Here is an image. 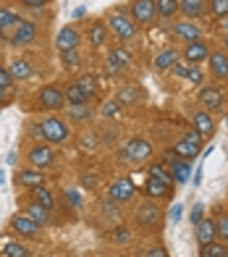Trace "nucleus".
I'll use <instances>...</instances> for the list:
<instances>
[{
  "mask_svg": "<svg viewBox=\"0 0 228 257\" xmlns=\"http://www.w3.org/2000/svg\"><path fill=\"white\" fill-rule=\"evenodd\" d=\"M189 218H191V223L197 226L199 220L204 218V207H202V205H194V207H191V213H189Z\"/></svg>",
  "mask_w": 228,
  "mask_h": 257,
  "instance_id": "nucleus-44",
  "label": "nucleus"
},
{
  "mask_svg": "<svg viewBox=\"0 0 228 257\" xmlns=\"http://www.w3.org/2000/svg\"><path fill=\"white\" fill-rule=\"evenodd\" d=\"M3 254L6 257H29V249L21 247L19 241H8L6 247H3Z\"/></svg>",
  "mask_w": 228,
  "mask_h": 257,
  "instance_id": "nucleus-34",
  "label": "nucleus"
},
{
  "mask_svg": "<svg viewBox=\"0 0 228 257\" xmlns=\"http://www.w3.org/2000/svg\"><path fill=\"white\" fill-rule=\"evenodd\" d=\"M170 71H173L176 76H184V79H186V76H189V71H191V66H186V63H178V61H176Z\"/></svg>",
  "mask_w": 228,
  "mask_h": 257,
  "instance_id": "nucleus-43",
  "label": "nucleus"
},
{
  "mask_svg": "<svg viewBox=\"0 0 228 257\" xmlns=\"http://www.w3.org/2000/svg\"><path fill=\"white\" fill-rule=\"evenodd\" d=\"M150 176L163 181V184H173V176H170V171H165V166H160V163H155V166H150Z\"/></svg>",
  "mask_w": 228,
  "mask_h": 257,
  "instance_id": "nucleus-32",
  "label": "nucleus"
},
{
  "mask_svg": "<svg viewBox=\"0 0 228 257\" xmlns=\"http://www.w3.org/2000/svg\"><path fill=\"white\" fill-rule=\"evenodd\" d=\"M118 110H121V105H118L116 100H110V102L102 105V115H116Z\"/></svg>",
  "mask_w": 228,
  "mask_h": 257,
  "instance_id": "nucleus-45",
  "label": "nucleus"
},
{
  "mask_svg": "<svg viewBox=\"0 0 228 257\" xmlns=\"http://www.w3.org/2000/svg\"><path fill=\"white\" fill-rule=\"evenodd\" d=\"M194 128H197V132H199L202 137H212L215 123H212V118H210V113L197 110V113H194Z\"/></svg>",
  "mask_w": 228,
  "mask_h": 257,
  "instance_id": "nucleus-22",
  "label": "nucleus"
},
{
  "mask_svg": "<svg viewBox=\"0 0 228 257\" xmlns=\"http://www.w3.org/2000/svg\"><path fill=\"white\" fill-rule=\"evenodd\" d=\"M79 42H82V37H79V32H76L74 27H66V29H61L58 40H55V45H58V50H61V53L76 50V48H79Z\"/></svg>",
  "mask_w": 228,
  "mask_h": 257,
  "instance_id": "nucleus-12",
  "label": "nucleus"
},
{
  "mask_svg": "<svg viewBox=\"0 0 228 257\" xmlns=\"http://www.w3.org/2000/svg\"><path fill=\"white\" fill-rule=\"evenodd\" d=\"M155 14L160 19H173L178 14V0H155Z\"/></svg>",
  "mask_w": 228,
  "mask_h": 257,
  "instance_id": "nucleus-25",
  "label": "nucleus"
},
{
  "mask_svg": "<svg viewBox=\"0 0 228 257\" xmlns=\"http://www.w3.org/2000/svg\"><path fill=\"white\" fill-rule=\"evenodd\" d=\"M181 213H184V210H181V205H176L173 210H170V220H173V223H176V220L181 218Z\"/></svg>",
  "mask_w": 228,
  "mask_h": 257,
  "instance_id": "nucleus-51",
  "label": "nucleus"
},
{
  "mask_svg": "<svg viewBox=\"0 0 228 257\" xmlns=\"http://www.w3.org/2000/svg\"><path fill=\"white\" fill-rule=\"evenodd\" d=\"M194 236H197L199 244H210V241H215V239H218V233H215V223H212L210 218H202L199 223L194 226Z\"/></svg>",
  "mask_w": 228,
  "mask_h": 257,
  "instance_id": "nucleus-17",
  "label": "nucleus"
},
{
  "mask_svg": "<svg viewBox=\"0 0 228 257\" xmlns=\"http://www.w3.org/2000/svg\"><path fill=\"white\" fill-rule=\"evenodd\" d=\"M34 202H40L42 207H53L55 205V200H53V194L48 192V189H45V186H37V192H34Z\"/></svg>",
  "mask_w": 228,
  "mask_h": 257,
  "instance_id": "nucleus-36",
  "label": "nucleus"
},
{
  "mask_svg": "<svg viewBox=\"0 0 228 257\" xmlns=\"http://www.w3.org/2000/svg\"><path fill=\"white\" fill-rule=\"evenodd\" d=\"M63 97L68 100V105H84V102L89 100L84 92H82V87H79V84H71V87H68Z\"/></svg>",
  "mask_w": 228,
  "mask_h": 257,
  "instance_id": "nucleus-30",
  "label": "nucleus"
},
{
  "mask_svg": "<svg viewBox=\"0 0 228 257\" xmlns=\"http://www.w3.org/2000/svg\"><path fill=\"white\" fill-rule=\"evenodd\" d=\"M108 29L116 34L118 40H131L134 34H136V24H134V19L126 16L123 11H116V14H110L108 16Z\"/></svg>",
  "mask_w": 228,
  "mask_h": 257,
  "instance_id": "nucleus-1",
  "label": "nucleus"
},
{
  "mask_svg": "<svg viewBox=\"0 0 228 257\" xmlns=\"http://www.w3.org/2000/svg\"><path fill=\"white\" fill-rule=\"evenodd\" d=\"M199 102H202V108L218 110L220 105H223V92L218 87H202L199 89Z\"/></svg>",
  "mask_w": 228,
  "mask_h": 257,
  "instance_id": "nucleus-13",
  "label": "nucleus"
},
{
  "mask_svg": "<svg viewBox=\"0 0 228 257\" xmlns=\"http://www.w3.org/2000/svg\"><path fill=\"white\" fill-rule=\"evenodd\" d=\"M24 6H29V8H40V6H45L48 0H21Z\"/></svg>",
  "mask_w": 228,
  "mask_h": 257,
  "instance_id": "nucleus-50",
  "label": "nucleus"
},
{
  "mask_svg": "<svg viewBox=\"0 0 228 257\" xmlns=\"http://www.w3.org/2000/svg\"><path fill=\"white\" fill-rule=\"evenodd\" d=\"M68 118L82 123V121H89V118H92V110L87 108V102H84V105H71V108H68Z\"/></svg>",
  "mask_w": 228,
  "mask_h": 257,
  "instance_id": "nucleus-31",
  "label": "nucleus"
},
{
  "mask_svg": "<svg viewBox=\"0 0 228 257\" xmlns=\"http://www.w3.org/2000/svg\"><path fill=\"white\" fill-rule=\"evenodd\" d=\"M199 150H202V134L197 132V128H189V134L173 147V153H176V158L191 160V158L199 155Z\"/></svg>",
  "mask_w": 228,
  "mask_h": 257,
  "instance_id": "nucleus-2",
  "label": "nucleus"
},
{
  "mask_svg": "<svg viewBox=\"0 0 228 257\" xmlns=\"http://www.w3.org/2000/svg\"><path fill=\"white\" fill-rule=\"evenodd\" d=\"M210 71L218 79H228V53H210Z\"/></svg>",
  "mask_w": 228,
  "mask_h": 257,
  "instance_id": "nucleus-19",
  "label": "nucleus"
},
{
  "mask_svg": "<svg viewBox=\"0 0 228 257\" xmlns=\"http://www.w3.org/2000/svg\"><path fill=\"white\" fill-rule=\"evenodd\" d=\"M89 42L95 45V48H102V45L108 42V27L105 21H95L92 29H89Z\"/></svg>",
  "mask_w": 228,
  "mask_h": 257,
  "instance_id": "nucleus-24",
  "label": "nucleus"
},
{
  "mask_svg": "<svg viewBox=\"0 0 228 257\" xmlns=\"http://www.w3.org/2000/svg\"><path fill=\"white\" fill-rule=\"evenodd\" d=\"M53 147L50 145H34L32 150H29V163L34 168H48V166H53Z\"/></svg>",
  "mask_w": 228,
  "mask_h": 257,
  "instance_id": "nucleus-9",
  "label": "nucleus"
},
{
  "mask_svg": "<svg viewBox=\"0 0 228 257\" xmlns=\"http://www.w3.org/2000/svg\"><path fill=\"white\" fill-rule=\"evenodd\" d=\"M134 181L131 179H116V181H113L110 184V189H108V197H110V200L113 202H129L131 200V197H134Z\"/></svg>",
  "mask_w": 228,
  "mask_h": 257,
  "instance_id": "nucleus-6",
  "label": "nucleus"
},
{
  "mask_svg": "<svg viewBox=\"0 0 228 257\" xmlns=\"http://www.w3.org/2000/svg\"><path fill=\"white\" fill-rule=\"evenodd\" d=\"M8 71H11V76H14V79H29L32 76V66H29V61H21V58H19V61L11 63Z\"/></svg>",
  "mask_w": 228,
  "mask_h": 257,
  "instance_id": "nucleus-29",
  "label": "nucleus"
},
{
  "mask_svg": "<svg viewBox=\"0 0 228 257\" xmlns=\"http://www.w3.org/2000/svg\"><path fill=\"white\" fill-rule=\"evenodd\" d=\"M215 233H218V239L228 241V215H220L215 220Z\"/></svg>",
  "mask_w": 228,
  "mask_h": 257,
  "instance_id": "nucleus-39",
  "label": "nucleus"
},
{
  "mask_svg": "<svg viewBox=\"0 0 228 257\" xmlns=\"http://www.w3.org/2000/svg\"><path fill=\"white\" fill-rule=\"evenodd\" d=\"M225 126H228V118H225Z\"/></svg>",
  "mask_w": 228,
  "mask_h": 257,
  "instance_id": "nucleus-55",
  "label": "nucleus"
},
{
  "mask_svg": "<svg viewBox=\"0 0 228 257\" xmlns=\"http://www.w3.org/2000/svg\"><path fill=\"white\" fill-rule=\"evenodd\" d=\"M210 14L212 16H228V0H210Z\"/></svg>",
  "mask_w": 228,
  "mask_h": 257,
  "instance_id": "nucleus-38",
  "label": "nucleus"
},
{
  "mask_svg": "<svg viewBox=\"0 0 228 257\" xmlns=\"http://www.w3.org/2000/svg\"><path fill=\"white\" fill-rule=\"evenodd\" d=\"M11 228H14L16 233H21V236H37V223L24 213V215H16L14 220H11Z\"/></svg>",
  "mask_w": 228,
  "mask_h": 257,
  "instance_id": "nucleus-16",
  "label": "nucleus"
},
{
  "mask_svg": "<svg viewBox=\"0 0 228 257\" xmlns=\"http://www.w3.org/2000/svg\"><path fill=\"white\" fill-rule=\"evenodd\" d=\"M50 210L48 207H42L40 202H32L29 207H27V215L34 220V223H37V226H45V223H48V220H50Z\"/></svg>",
  "mask_w": 228,
  "mask_h": 257,
  "instance_id": "nucleus-26",
  "label": "nucleus"
},
{
  "mask_svg": "<svg viewBox=\"0 0 228 257\" xmlns=\"http://www.w3.org/2000/svg\"><path fill=\"white\" fill-rule=\"evenodd\" d=\"M131 66V53L126 48H113L108 53V68L113 74H118V71H126V68Z\"/></svg>",
  "mask_w": 228,
  "mask_h": 257,
  "instance_id": "nucleus-10",
  "label": "nucleus"
},
{
  "mask_svg": "<svg viewBox=\"0 0 228 257\" xmlns=\"http://www.w3.org/2000/svg\"><path fill=\"white\" fill-rule=\"evenodd\" d=\"M16 181L21 186H27V189H37V186L45 184V176H42V171H19Z\"/></svg>",
  "mask_w": 228,
  "mask_h": 257,
  "instance_id": "nucleus-20",
  "label": "nucleus"
},
{
  "mask_svg": "<svg viewBox=\"0 0 228 257\" xmlns=\"http://www.w3.org/2000/svg\"><path fill=\"white\" fill-rule=\"evenodd\" d=\"M118 202H113L110 200V197H108V202H102V213H105V215H113V218H116L118 215V207H116Z\"/></svg>",
  "mask_w": 228,
  "mask_h": 257,
  "instance_id": "nucleus-46",
  "label": "nucleus"
},
{
  "mask_svg": "<svg viewBox=\"0 0 228 257\" xmlns=\"http://www.w3.org/2000/svg\"><path fill=\"white\" fill-rule=\"evenodd\" d=\"M6 102V89H0V105Z\"/></svg>",
  "mask_w": 228,
  "mask_h": 257,
  "instance_id": "nucleus-53",
  "label": "nucleus"
},
{
  "mask_svg": "<svg viewBox=\"0 0 228 257\" xmlns=\"http://www.w3.org/2000/svg\"><path fill=\"white\" fill-rule=\"evenodd\" d=\"M210 55V48L204 45L202 40H191L186 42V48H184V58L189 63H197V61H204V58Z\"/></svg>",
  "mask_w": 228,
  "mask_h": 257,
  "instance_id": "nucleus-14",
  "label": "nucleus"
},
{
  "mask_svg": "<svg viewBox=\"0 0 228 257\" xmlns=\"http://www.w3.org/2000/svg\"><path fill=\"white\" fill-rule=\"evenodd\" d=\"M40 132H42V137L48 139L50 145H58V142H66L68 139V126L61 121V118H55V115H50V118H45L42 121V126H40Z\"/></svg>",
  "mask_w": 228,
  "mask_h": 257,
  "instance_id": "nucleus-3",
  "label": "nucleus"
},
{
  "mask_svg": "<svg viewBox=\"0 0 228 257\" xmlns=\"http://www.w3.org/2000/svg\"><path fill=\"white\" fill-rule=\"evenodd\" d=\"M160 218H163V213H160V210H157V205H152V202H142L139 207H136V220H139V226L152 228V226L160 223Z\"/></svg>",
  "mask_w": 228,
  "mask_h": 257,
  "instance_id": "nucleus-7",
  "label": "nucleus"
},
{
  "mask_svg": "<svg viewBox=\"0 0 228 257\" xmlns=\"http://www.w3.org/2000/svg\"><path fill=\"white\" fill-rule=\"evenodd\" d=\"M121 155L126 160H131V163H144L147 158L152 155V145L147 142V139H129Z\"/></svg>",
  "mask_w": 228,
  "mask_h": 257,
  "instance_id": "nucleus-4",
  "label": "nucleus"
},
{
  "mask_svg": "<svg viewBox=\"0 0 228 257\" xmlns=\"http://www.w3.org/2000/svg\"><path fill=\"white\" fill-rule=\"evenodd\" d=\"M147 257H168V252L163 247H152V249H147Z\"/></svg>",
  "mask_w": 228,
  "mask_h": 257,
  "instance_id": "nucleus-49",
  "label": "nucleus"
},
{
  "mask_svg": "<svg viewBox=\"0 0 228 257\" xmlns=\"http://www.w3.org/2000/svg\"><path fill=\"white\" fill-rule=\"evenodd\" d=\"M16 21H19V16H16V14H11L8 8H0V32L8 29V27H14Z\"/></svg>",
  "mask_w": 228,
  "mask_h": 257,
  "instance_id": "nucleus-37",
  "label": "nucleus"
},
{
  "mask_svg": "<svg viewBox=\"0 0 228 257\" xmlns=\"http://www.w3.org/2000/svg\"><path fill=\"white\" fill-rule=\"evenodd\" d=\"M199 257H228V247H223V244H215V241H210V244H199Z\"/></svg>",
  "mask_w": 228,
  "mask_h": 257,
  "instance_id": "nucleus-28",
  "label": "nucleus"
},
{
  "mask_svg": "<svg viewBox=\"0 0 228 257\" xmlns=\"http://www.w3.org/2000/svg\"><path fill=\"white\" fill-rule=\"evenodd\" d=\"M225 53H228V37H225Z\"/></svg>",
  "mask_w": 228,
  "mask_h": 257,
  "instance_id": "nucleus-54",
  "label": "nucleus"
},
{
  "mask_svg": "<svg viewBox=\"0 0 228 257\" xmlns=\"http://www.w3.org/2000/svg\"><path fill=\"white\" fill-rule=\"evenodd\" d=\"M176 61H178V53H176L173 48H168V50H163V53H157V58H155V68L165 71V68H173Z\"/></svg>",
  "mask_w": 228,
  "mask_h": 257,
  "instance_id": "nucleus-27",
  "label": "nucleus"
},
{
  "mask_svg": "<svg viewBox=\"0 0 228 257\" xmlns=\"http://www.w3.org/2000/svg\"><path fill=\"white\" fill-rule=\"evenodd\" d=\"M76 84H79V87H82V92H84V95H87V97H92V95H95V92H97V79H95L92 74H84L82 79H79V81H76Z\"/></svg>",
  "mask_w": 228,
  "mask_h": 257,
  "instance_id": "nucleus-33",
  "label": "nucleus"
},
{
  "mask_svg": "<svg viewBox=\"0 0 228 257\" xmlns=\"http://www.w3.org/2000/svg\"><path fill=\"white\" fill-rule=\"evenodd\" d=\"M136 100H139V92H136L134 87L121 89V92H118V97H116L118 105H131V102H136Z\"/></svg>",
  "mask_w": 228,
  "mask_h": 257,
  "instance_id": "nucleus-35",
  "label": "nucleus"
},
{
  "mask_svg": "<svg viewBox=\"0 0 228 257\" xmlns=\"http://www.w3.org/2000/svg\"><path fill=\"white\" fill-rule=\"evenodd\" d=\"M34 34H37V29H34L32 21L19 19L16 27H14V32H11V42H14V45H29V42L34 40Z\"/></svg>",
  "mask_w": 228,
  "mask_h": 257,
  "instance_id": "nucleus-8",
  "label": "nucleus"
},
{
  "mask_svg": "<svg viewBox=\"0 0 228 257\" xmlns=\"http://www.w3.org/2000/svg\"><path fill=\"white\" fill-rule=\"evenodd\" d=\"M61 55H63V66H68V68H74L79 63V53L76 50H68V53H61Z\"/></svg>",
  "mask_w": 228,
  "mask_h": 257,
  "instance_id": "nucleus-42",
  "label": "nucleus"
},
{
  "mask_svg": "<svg viewBox=\"0 0 228 257\" xmlns=\"http://www.w3.org/2000/svg\"><path fill=\"white\" fill-rule=\"evenodd\" d=\"M204 0H178V11H184L186 19H197L204 14Z\"/></svg>",
  "mask_w": 228,
  "mask_h": 257,
  "instance_id": "nucleus-23",
  "label": "nucleus"
},
{
  "mask_svg": "<svg viewBox=\"0 0 228 257\" xmlns=\"http://www.w3.org/2000/svg\"><path fill=\"white\" fill-rule=\"evenodd\" d=\"M79 181H82L87 189H95V186H97V176H89V173H82V179H79Z\"/></svg>",
  "mask_w": 228,
  "mask_h": 257,
  "instance_id": "nucleus-47",
  "label": "nucleus"
},
{
  "mask_svg": "<svg viewBox=\"0 0 228 257\" xmlns=\"http://www.w3.org/2000/svg\"><path fill=\"white\" fill-rule=\"evenodd\" d=\"M186 79L191 81V84H202V71H197V68H191Z\"/></svg>",
  "mask_w": 228,
  "mask_h": 257,
  "instance_id": "nucleus-48",
  "label": "nucleus"
},
{
  "mask_svg": "<svg viewBox=\"0 0 228 257\" xmlns=\"http://www.w3.org/2000/svg\"><path fill=\"white\" fill-rule=\"evenodd\" d=\"M155 0H134L131 3V19H134V24H152L155 21Z\"/></svg>",
  "mask_w": 228,
  "mask_h": 257,
  "instance_id": "nucleus-5",
  "label": "nucleus"
},
{
  "mask_svg": "<svg viewBox=\"0 0 228 257\" xmlns=\"http://www.w3.org/2000/svg\"><path fill=\"white\" fill-rule=\"evenodd\" d=\"M68 200H71V205H79V194L71 189V192H68Z\"/></svg>",
  "mask_w": 228,
  "mask_h": 257,
  "instance_id": "nucleus-52",
  "label": "nucleus"
},
{
  "mask_svg": "<svg viewBox=\"0 0 228 257\" xmlns=\"http://www.w3.org/2000/svg\"><path fill=\"white\" fill-rule=\"evenodd\" d=\"M173 34H178V37L186 40V42L199 40V29H197V24H191L189 19L186 21H176V24H173Z\"/></svg>",
  "mask_w": 228,
  "mask_h": 257,
  "instance_id": "nucleus-21",
  "label": "nucleus"
},
{
  "mask_svg": "<svg viewBox=\"0 0 228 257\" xmlns=\"http://www.w3.org/2000/svg\"><path fill=\"white\" fill-rule=\"evenodd\" d=\"M0 181H3V176H0Z\"/></svg>",
  "mask_w": 228,
  "mask_h": 257,
  "instance_id": "nucleus-56",
  "label": "nucleus"
},
{
  "mask_svg": "<svg viewBox=\"0 0 228 257\" xmlns=\"http://www.w3.org/2000/svg\"><path fill=\"white\" fill-rule=\"evenodd\" d=\"M170 166V176H173V181H178V184H186L189 179H191V166H189V160H184V158H173L168 163Z\"/></svg>",
  "mask_w": 228,
  "mask_h": 257,
  "instance_id": "nucleus-15",
  "label": "nucleus"
},
{
  "mask_svg": "<svg viewBox=\"0 0 228 257\" xmlns=\"http://www.w3.org/2000/svg\"><path fill=\"white\" fill-rule=\"evenodd\" d=\"M113 239H116L118 244H126V241H131V233H129V228H116V231H113Z\"/></svg>",
  "mask_w": 228,
  "mask_h": 257,
  "instance_id": "nucleus-41",
  "label": "nucleus"
},
{
  "mask_svg": "<svg viewBox=\"0 0 228 257\" xmlns=\"http://www.w3.org/2000/svg\"><path fill=\"white\" fill-rule=\"evenodd\" d=\"M11 87H14V76H11V71H8L6 66H0V89L8 92Z\"/></svg>",
  "mask_w": 228,
  "mask_h": 257,
  "instance_id": "nucleus-40",
  "label": "nucleus"
},
{
  "mask_svg": "<svg viewBox=\"0 0 228 257\" xmlns=\"http://www.w3.org/2000/svg\"><path fill=\"white\" fill-rule=\"evenodd\" d=\"M63 92L58 89V87H42V92H40V105L42 108H48V110H58V108H63Z\"/></svg>",
  "mask_w": 228,
  "mask_h": 257,
  "instance_id": "nucleus-11",
  "label": "nucleus"
},
{
  "mask_svg": "<svg viewBox=\"0 0 228 257\" xmlns=\"http://www.w3.org/2000/svg\"><path fill=\"white\" fill-rule=\"evenodd\" d=\"M144 194L152 197V200H160V197H168V194H170V186L163 184V181H157V179H152V176H147V181H144Z\"/></svg>",
  "mask_w": 228,
  "mask_h": 257,
  "instance_id": "nucleus-18",
  "label": "nucleus"
}]
</instances>
